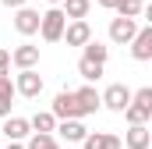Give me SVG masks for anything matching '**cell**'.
<instances>
[{
  "label": "cell",
  "mask_w": 152,
  "mask_h": 149,
  "mask_svg": "<svg viewBox=\"0 0 152 149\" xmlns=\"http://www.w3.org/2000/svg\"><path fill=\"white\" fill-rule=\"evenodd\" d=\"M64 25H67V14H64L60 7H50L46 14H39V36L46 39V43H60Z\"/></svg>",
  "instance_id": "cell-1"
},
{
  "label": "cell",
  "mask_w": 152,
  "mask_h": 149,
  "mask_svg": "<svg viewBox=\"0 0 152 149\" xmlns=\"http://www.w3.org/2000/svg\"><path fill=\"white\" fill-rule=\"evenodd\" d=\"M14 92L25 96V100H36L39 92H42V74L36 68H21V71L14 74Z\"/></svg>",
  "instance_id": "cell-2"
},
{
  "label": "cell",
  "mask_w": 152,
  "mask_h": 149,
  "mask_svg": "<svg viewBox=\"0 0 152 149\" xmlns=\"http://www.w3.org/2000/svg\"><path fill=\"white\" fill-rule=\"evenodd\" d=\"M99 103H103L106 110L120 114L127 103H131V89H127L124 82H113V85H106V92H99Z\"/></svg>",
  "instance_id": "cell-3"
},
{
  "label": "cell",
  "mask_w": 152,
  "mask_h": 149,
  "mask_svg": "<svg viewBox=\"0 0 152 149\" xmlns=\"http://www.w3.org/2000/svg\"><path fill=\"white\" fill-rule=\"evenodd\" d=\"M0 135L7 139V142H25L28 135H32V124H28V117H4V124H0Z\"/></svg>",
  "instance_id": "cell-4"
},
{
  "label": "cell",
  "mask_w": 152,
  "mask_h": 149,
  "mask_svg": "<svg viewBox=\"0 0 152 149\" xmlns=\"http://www.w3.org/2000/svg\"><path fill=\"white\" fill-rule=\"evenodd\" d=\"M60 39H67V46H85V43L92 39V29H88L85 18H67L64 36H60Z\"/></svg>",
  "instance_id": "cell-5"
},
{
  "label": "cell",
  "mask_w": 152,
  "mask_h": 149,
  "mask_svg": "<svg viewBox=\"0 0 152 149\" xmlns=\"http://www.w3.org/2000/svg\"><path fill=\"white\" fill-rule=\"evenodd\" d=\"M138 32V21L134 18H124V14H117L113 21H110V39H113L117 46H124V43H131Z\"/></svg>",
  "instance_id": "cell-6"
},
{
  "label": "cell",
  "mask_w": 152,
  "mask_h": 149,
  "mask_svg": "<svg viewBox=\"0 0 152 149\" xmlns=\"http://www.w3.org/2000/svg\"><path fill=\"white\" fill-rule=\"evenodd\" d=\"M50 114H53L57 121H64V117H81V110H78V103H75V92H71V89L57 92V100H53Z\"/></svg>",
  "instance_id": "cell-7"
},
{
  "label": "cell",
  "mask_w": 152,
  "mask_h": 149,
  "mask_svg": "<svg viewBox=\"0 0 152 149\" xmlns=\"http://www.w3.org/2000/svg\"><path fill=\"white\" fill-rule=\"evenodd\" d=\"M14 29L21 36H36L39 32V11H32L28 4L25 7H14Z\"/></svg>",
  "instance_id": "cell-8"
},
{
  "label": "cell",
  "mask_w": 152,
  "mask_h": 149,
  "mask_svg": "<svg viewBox=\"0 0 152 149\" xmlns=\"http://www.w3.org/2000/svg\"><path fill=\"white\" fill-rule=\"evenodd\" d=\"M131 57L134 60H152V25L138 29L134 39H131Z\"/></svg>",
  "instance_id": "cell-9"
},
{
  "label": "cell",
  "mask_w": 152,
  "mask_h": 149,
  "mask_svg": "<svg viewBox=\"0 0 152 149\" xmlns=\"http://www.w3.org/2000/svg\"><path fill=\"white\" fill-rule=\"evenodd\" d=\"M81 146L85 149H124V142H120V135H113V131H88L81 139Z\"/></svg>",
  "instance_id": "cell-10"
},
{
  "label": "cell",
  "mask_w": 152,
  "mask_h": 149,
  "mask_svg": "<svg viewBox=\"0 0 152 149\" xmlns=\"http://www.w3.org/2000/svg\"><path fill=\"white\" fill-rule=\"evenodd\" d=\"M11 64L21 71V68H36L39 64V46H32V43H21V46H14L11 50Z\"/></svg>",
  "instance_id": "cell-11"
},
{
  "label": "cell",
  "mask_w": 152,
  "mask_h": 149,
  "mask_svg": "<svg viewBox=\"0 0 152 149\" xmlns=\"http://www.w3.org/2000/svg\"><path fill=\"white\" fill-rule=\"evenodd\" d=\"M75 103L78 110H81V117H88V114H96L103 103H99V92L92 89V85H81V89H75Z\"/></svg>",
  "instance_id": "cell-12"
},
{
  "label": "cell",
  "mask_w": 152,
  "mask_h": 149,
  "mask_svg": "<svg viewBox=\"0 0 152 149\" xmlns=\"http://www.w3.org/2000/svg\"><path fill=\"white\" fill-rule=\"evenodd\" d=\"M127 149H149L152 146V131L145 128V124H131L127 131H124V139H120Z\"/></svg>",
  "instance_id": "cell-13"
},
{
  "label": "cell",
  "mask_w": 152,
  "mask_h": 149,
  "mask_svg": "<svg viewBox=\"0 0 152 149\" xmlns=\"http://www.w3.org/2000/svg\"><path fill=\"white\" fill-rule=\"evenodd\" d=\"M57 131H60V139H67V142H81V139L88 135V128L81 124V117H64Z\"/></svg>",
  "instance_id": "cell-14"
},
{
  "label": "cell",
  "mask_w": 152,
  "mask_h": 149,
  "mask_svg": "<svg viewBox=\"0 0 152 149\" xmlns=\"http://www.w3.org/2000/svg\"><path fill=\"white\" fill-rule=\"evenodd\" d=\"M14 82H11V74H0V117H7L11 114V103H14Z\"/></svg>",
  "instance_id": "cell-15"
},
{
  "label": "cell",
  "mask_w": 152,
  "mask_h": 149,
  "mask_svg": "<svg viewBox=\"0 0 152 149\" xmlns=\"http://www.w3.org/2000/svg\"><path fill=\"white\" fill-rule=\"evenodd\" d=\"M25 149H60V142L53 139V131H32Z\"/></svg>",
  "instance_id": "cell-16"
},
{
  "label": "cell",
  "mask_w": 152,
  "mask_h": 149,
  "mask_svg": "<svg viewBox=\"0 0 152 149\" xmlns=\"http://www.w3.org/2000/svg\"><path fill=\"white\" fill-rule=\"evenodd\" d=\"M103 68H106V64L88 60V57H81V60H78V74H81L85 82H99V78H103Z\"/></svg>",
  "instance_id": "cell-17"
},
{
  "label": "cell",
  "mask_w": 152,
  "mask_h": 149,
  "mask_svg": "<svg viewBox=\"0 0 152 149\" xmlns=\"http://www.w3.org/2000/svg\"><path fill=\"white\" fill-rule=\"evenodd\" d=\"M81 57H88V60H99V64H106V57H110V46H103V43L88 39V43L81 46Z\"/></svg>",
  "instance_id": "cell-18"
},
{
  "label": "cell",
  "mask_w": 152,
  "mask_h": 149,
  "mask_svg": "<svg viewBox=\"0 0 152 149\" xmlns=\"http://www.w3.org/2000/svg\"><path fill=\"white\" fill-rule=\"evenodd\" d=\"M88 7H92V0H64V4H60V11H64L67 18H85Z\"/></svg>",
  "instance_id": "cell-19"
},
{
  "label": "cell",
  "mask_w": 152,
  "mask_h": 149,
  "mask_svg": "<svg viewBox=\"0 0 152 149\" xmlns=\"http://www.w3.org/2000/svg\"><path fill=\"white\" fill-rule=\"evenodd\" d=\"M28 124H32V131H57V117H53L50 110H39Z\"/></svg>",
  "instance_id": "cell-20"
},
{
  "label": "cell",
  "mask_w": 152,
  "mask_h": 149,
  "mask_svg": "<svg viewBox=\"0 0 152 149\" xmlns=\"http://www.w3.org/2000/svg\"><path fill=\"white\" fill-rule=\"evenodd\" d=\"M113 11H117V14H124V18H138V14L145 11V4H142V0H117Z\"/></svg>",
  "instance_id": "cell-21"
},
{
  "label": "cell",
  "mask_w": 152,
  "mask_h": 149,
  "mask_svg": "<svg viewBox=\"0 0 152 149\" xmlns=\"http://www.w3.org/2000/svg\"><path fill=\"white\" fill-rule=\"evenodd\" d=\"M0 71H11V50L0 46Z\"/></svg>",
  "instance_id": "cell-22"
},
{
  "label": "cell",
  "mask_w": 152,
  "mask_h": 149,
  "mask_svg": "<svg viewBox=\"0 0 152 149\" xmlns=\"http://www.w3.org/2000/svg\"><path fill=\"white\" fill-rule=\"evenodd\" d=\"M0 4H4V7H11V11H14V7H25V4H28V0H0Z\"/></svg>",
  "instance_id": "cell-23"
},
{
  "label": "cell",
  "mask_w": 152,
  "mask_h": 149,
  "mask_svg": "<svg viewBox=\"0 0 152 149\" xmlns=\"http://www.w3.org/2000/svg\"><path fill=\"white\" fill-rule=\"evenodd\" d=\"M96 4H99V7H106V11H113V4H117V0H96Z\"/></svg>",
  "instance_id": "cell-24"
},
{
  "label": "cell",
  "mask_w": 152,
  "mask_h": 149,
  "mask_svg": "<svg viewBox=\"0 0 152 149\" xmlns=\"http://www.w3.org/2000/svg\"><path fill=\"white\" fill-rule=\"evenodd\" d=\"M7 149H25V142H7Z\"/></svg>",
  "instance_id": "cell-25"
},
{
  "label": "cell",
  "mask_w": 152,
  "mask_h": 149,
  "mask_svg": "<svg viewBox=\"0 0 152 149\" xmlns=\"http://www.w3.org/2000/svg\"><path fill=\"white\" fill-rule=\"evenodd\" d=\"M46 4H53V7H60V4H64V0H46Z\"/></svg>",
  "instance_id": "cell-26"
}]
</instances>
